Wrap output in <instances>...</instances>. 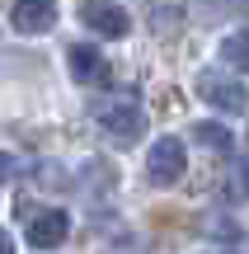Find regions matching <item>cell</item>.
Masks as SVG:
<instances>
[{
  "instance_id": "1",
  "label": "cell",
  "mask_w": 249,
  "mask_h": 254,
  "mask_svg": "<svg viewBox=\"0 0 249 254\" xmlns=\"http://www.w3.org/2000/svg\"><path fill=\"white\" fill-rule=\"evenodd\" d=\"M94 123H99L108 136H118V141H137L141 127H146V113H141L132 99H99L94 104Z\"/></svg>"
},
{
  "instance_id": "2",
  "label": "cell",
  "mask_w": 249,
  "mask_h": 254,
  "mask_svg": "<svg viewBox=\"0 0 249 254\" xmlns=\"http://www.w3.org/2000/svg\"><path fill=\"white\" fill-rule=\"evenodd\" d=\"M184 165H188L184 141H179V136H160V141L150 146V155H146V179L155 184V189H169V184H179Z\"/></svg>"
},
{
  "instance_id": "3",
  "label": "cell",
  "mask_w": 249,
  "mask_h": 254,
  "mask_svg": "<svg viewBox=\"0 0 249 254\" xmlns=\"http://www.w3.org/2000/svg\"><path fill=\"white\" fill-rule=\"evenodd\" d=\"M198 99H207L221 113H249V90L240 80H231V75H221V71H202L198 75Z\"/></svg>"
},
{
  "instance_id": "4",
  "label": "cell",
  "mask_w": 249,
  "mask_h": 254,
  "mask_svg": "<svg viewBox=\"0 0 249 254\" xmlns=\"http://www.w3.org/2000/svg\"><path fill=\"white\" fill-rule=\"evenodd\" d=\"M9 24L19 28V33H52L56 28V5L52 0H14V9H9Z\"/></svg>"
},
{
  "instance_id": "5",
  "label": "cell",
  "mask_w": 249,
  "mask_h": 254,
  "mask_svg": "<svg viewBox=\"0 0 249 254\" xmlns=\"http://www.w3.org/2000/svg\"><path fill=\"white\" fill-rule=\"evenodd\" d=\"M85 24H90L94 33H103V38H127L132 19H127V9L113 5V0H90V5H85Z\"/></svg>"
},
{
  "instance_id": "6",
  "label": "cell",
  "mask_w": 249,
  "mask_h": 254,
  "mask_svg": "<svg viewBox=\"0 0 249 254\" xmlns=\"http://www.w3.org/2000/svg\"><path fill=\"white\" fill-rule=\"evenodd\" d=\"M66 231H71L66 212H56V207H43L38 217H28V245H38V250H56V245L66 240Z\"/></svg>"
},
{
  "instance_id": "7",
  "label": "cell",
  "mask_w": 249,
  "mask_h": 254,
  "mask_svg": "<svg viewBox=\"0 0 249 254\" xmlns=\"http://www.w3.org/2000/svg\"><path fill=\"white\" fill-rule=\"evenodd\" d=\"M66 66H71V75L80 85H90V80H99V75H103V52H99V47H90V43H75L71 52H66Z\"/></svg>"
},
{
  "instance_id": "8",
  "label": "cell",
  "mask_w": 249,
  "mask_h": 254,
  "mask_svg": "<svg viewBox=\"0 0 249 254\" xmlns=\"http://www.w3.org/2000/svg\"><path fill=\"white\" fill-rule=\"evenodd\" d=\"M221 62L249 75V33H231V38H226V43H221Z\"/></svg>"
},
{
  "instance_id": "9",
  "label": "cell",
  "mask_w": 249,
  "mask_h": 254,
  "mask_svg": "<svg viewBox=\"0 0 249 254\" xmlns=\"http://www.w3.org/2000/svg\"><path fill=\"white\" fill-rule=\"evenodd\" d=\"M193 136H198V146H207V151H231V132H226L221 123H198Z\"/></svg>"
},
{
  "instance_id": "10",
  "label": "cell",
  "mask_w": 249,
  "mask_h": 254,
  "mask_svg": "<svg viewBox=\"0 0 249 254\" xmlns=\"http://www.w3.org/2000/svg\"><path fill=\"white\" fill-rule=\"evenodd\" d=\"M0 254H14V240H9L5 231H0Z\"/></svg>"
}]
</instances>
